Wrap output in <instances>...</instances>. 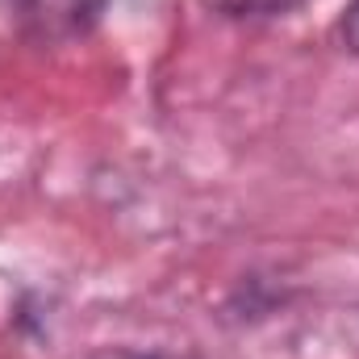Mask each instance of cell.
Segmentation results:
<instances>
[{
	"instance_id": "6da1fadb",
	"label": "cell",
	"mask_w": 359,
	"mask_h": 359,
	"mask_svg": "<svg viewBox=\"0 0 359 359\" xmlns=\"http://www.w3.org/2000/svg\"><path fill=\"white\" fill-rule=\"evenodd\" d=\"M339 38H343V46L359 55V0H351L347 8H343V21H339Z\"/></svg>"
}]
</instances>
